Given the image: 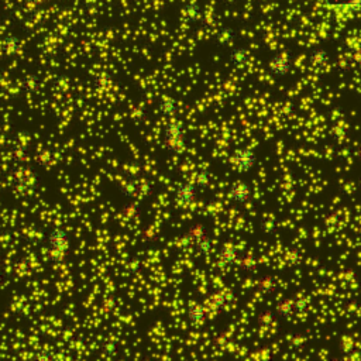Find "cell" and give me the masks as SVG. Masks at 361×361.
Instances as JSON below:
<instances>
[{
    "mask_svg": "<svg viewBox=\"0 0 361 361\" xmlns=\"http://www.w3.org/2000/svg\"><path fill=\"white\" fill-rule=\"evenodd\" d=\"M158 110H160V113L163 116L170 117V116H174L178 113L180 106H178V103H177L175 99L163 98L160 100V103H158Z\"/></svg>",
    "mask_w": 361,
    "mask_h": 361,
    "instance_id": "cell-18",
    "label": "cell"
},
{
    "mask_svg": "<svg viewBox=\"0 0 361 361\" xmlns=\"http://www.w3.org/2000/svg\"><path fill=\"white\" fill-rule=\"evenodd\" d=\"M21 88L27 93H35L41 88V81L35 74H27L21 81Z\"/></svg>",
    "mask_w": 361,
    "mask_h": 361,
    "instance_id": "cell-21",
    "label": "cell"
},
{
    "mask_svg": "<svg viewBox=\"0 0 361 361\" xmlns=\"http://www.w3.org/2000/svg\"><path fill=\"white\" fill-rule=\"evenodd\" d=\"M207 236H209L207 229H206L205 224H202V223L192 224L188 229V231H186V237L189 238V241H190L192 244H196V243H199L200 240H203V238H206Z\"/></svg>",
    "mask_w": 361,
    "mask_h": 361,
    "instance_id": "cell-15",
    "label": "cell"
},
{
    "mask_svg": "<svg viewBox=\"0 0 361 361\" xmlns=\"http://www.w3.org/2000/svg\"><path fill=\"white\" fill-rule=\"evenodd\" d=\"M329 59H330V55L325 48H315L309 54V64L318 69H322L328 65Z\"/></svg>",
    "mask_w": 361,
    "mask_h": 361,
    "instance_id": "cell-14",
    "label": "cell"
},
{
    "mask_svg": "<svg viewBox=\"0 0 361 361\" xmlns=\"http://www.w3.org/2000/svg\"><path fill=\"white\" fill-rule=\"evenodd\" d=\"M188 319L189 322L193 325V326H200V325H203L207 319V315H209V311H207V308L205 306H202L200 304H196V302H193V304H190L188 306Z\"/></svg>",
    "mask_w": 361,
    "mask_h": 361,
    "instance_id": "cell-9",
    "label": "cell"
},
{
    "mask_svg": "<svg viewBox=\"0 0 361 361\" xmlns=\"http://www.w3.org/2000/svg\"><path fill=\"white\" fill-rule=\"evenodd\" d=\"M119 189L126 199H134L139 196V182L133 180H126L120 182Z\"/></svg>",
    "mask_w": 361,
    "mask_h": 361,
    "instance_id": "cell-19",
    "label": "cell"
},
{
    "mask_svg": "<svg viewBox=\"0 0 361 361\" xmlns=\"http://www.w3.org/2000/svg\"><path fill=\"white\" fill-rule=\"evenodd\" d=\"M226 302H227V301H226V295H224L223 292H220V291L213 292V294L210 295V298H209V302H207V305H209L207 311H209V313L214 312V315H217L220 311L224 309Z\"/></svg>",
    "mask_w": 361,
    "mask_h": 361,
    "instance_id": "cell-16",
    "label": "cell"
},
{
    "mask_svg": "<svg viewBox=\"0 0 361 361\" xmlns=\"http://www.w3.org/2000/svg\"><path fill=\"white\" fill-rule=\"evenodd\" d=\"M250 59V51L246 47H237L233 48L229 52V62L230 65L234 68H243L248 64Z\"/></svg>",
    "mask_w": 361,
    "mask_h": 361,
    "instance_id": "cell-11",
    "label": "cell"
},
{
    "mask_svg": "<svg viewBox=\"0 0 361 361\" xmlns=\"http://www.w3.org/2000/svg\"><path fill=\"white\" fill-rule=\"evenodd\" d=\"M197 195H199V188L193 182H182L180 183L175 192H174V196L175 200L180 203V205H190L196 200Z\"/></svg>",
    "mask_w": 361,
    "mask_h": 361,
    "instance_id": "cell-4",
    "label": "cell"
},
{
    "mask_svg": "<svg viewBox=\"0 0 361 361\" xmlns=\"http://www.w3.org/2000/svg\"><path fill=\"white\" fill-rule=\"evenodd\" d=\"M153 193V185L148 180L139 182V195L140 196H151Z\"/></svg>",
    "mask_w": 361,
    "mask_h": 361,
    "instance_id": "cell-29",
    "label": "cell"
},
{
    "mask_svg": "<svg viewBox=\"0 0 361 361\" xmlns=\"http://www.w3.org/2000/svg\"><path fill=\"white\" fill-rule=\"evenodd\" d=\"M258 289L263 292L264 295L271 294V292H274L277 289V281L271 275H263L260 278V281H258Z\"/></svg>",
    "mask_w": 361,
    "mask_h": 361,
    "instance_id": "cell-22",
    "label": "cell"
},
{
    "mask_svg": "<svg viewBox=\"0 0 361 361\" xmlns=\"http://www.w3.org/2000/svg\"><path fill=\"white\" fill-rule=\"evenodd\" d=\"M238 267L243 268L244 271H248V272H254L255 268H257V260L251 253H246V254L240 255Z\"/></svg>",
    "mask_w": 361,
    "mask_h": 361,
    "instance_id": "cell-23",
    "label": "cell"
},
{
    "mask_svg": "<svg viewBox=\"0 0 361 361\" xmlns=\"http://www.w3.org/2000/svg\"><path fill=\"white\" fill-rule=\"evenodd\" d=\"M212 180V173L207 171V170H200L199 173H196L195 178H193V183L196 185L197 188H205L209 185V182Z\"/></svg>",
    "mask_w": 361,
    "mask_h": 361,
    "instance_id": "cell-25",
    "label": "cell"
},
{
    "mask_svg": "<svg viewBox=\"0 0 361 361\" xmlns=\"http://www.w3.org/2000/svg\"><path fill=\"white\" fill-rule=\"evenodd\" d=\"M229 196L238 205H246L251 197V189L244 182H234L229 189Z\"/></svg>",
    "mask_w": 361,
    "mask_h": 361,
    "instance_id": "cell-7",
    "label": "cell"
},
{
    "mask_svg": "<svg viewBox=\"0 0 361 361\" xmlns=\"http://www.w3.org/2000/svg\"><path fill=\"white\" fill-rule=\"evenodd\" d=\"M185 136H186V130L182 122H170L164 127V133H163V147L170 153V154H180L185 146Z\"/></svg>",
    "mask_w": 361,
    "mask_h": 361,
    "instance_id": "cell-1",
    "label": "cell"
},
{
    "mask_svg": "<svg viewBox=\"0 0 361 361\" xmlns=\"http://www.w3.org/2000/svg\"><path fill=\"white\" fill-rule=\"evenodd\" d=\"M352 61L356 66H361V47L360 48L353 49V57H352Z\"/></svg>",
    "mask_w": 361,
    "mask_h": 361,
    "instance_id": "cell-30",
    "label": "cell"
},
{
    "mask_svg": "<svg viewBox=\"0 0 361 361\" xmlns=\"http://www.w3.org/2000/svg\"><path fill=\"white\" fill-rule=\"evenodd\" d=\"M193 246H195L196 254L202 255V257H206V255L210 254V253H212V248H213V246H212V238L209 237V236L203 238V240H200L196 244H193Z\"/></svg>",
    "mask_w": 361,
    "mask_h": 361,
    "instance_id": "cell-24",
    "label": "cell"
},
{
    "mask_svg": "<svg viewBox=\"0 0 361 361\" xmlns=\"http://www.w3.org/2000/svg\"><path fill=\"white\" fill-rule=\"evenodd\" d=\"M268 68H270V72L274 76L282 78V76H287L291 72L292 62H291V59L287 54H275L270 59Z\"/></svg>",
    "mask_w": 361,
    "mask_h": 361,
    "instance_id": "cell-6",
    "label": "cell"
},
{
    "mask_svg": "<svg viewBox=\"0 0 361 361\" xmlns=\"http://www.w3.org/2000/svg\"><path fill=\"white\" fill-rule=\"evenodd\" d=\"M360 320H361V312H360Z\"/></svg>",
    "mask_w": 361,
    "mask_h": 361,
    "instance_id": "cell-31",
    "label": "cell"
},
{
    "mask_svg": "<svg viewBox=\"0 0 361 361\" xmlns=\"http://www.w3.org/2000/svg\"><path fill=\"white\" fill-rule=\"evenodd\" d=\"M236 31L229 27V25H224L222 27L217 34H216V42L219 44V45H222V47H226V45H229L231 42L234 41V38H236Z\"/></svg>",
    "mask_w": 361,
    "mask_h": 361,
    "instance_id": "cell-20",
    "label": "cell"
},
{
    "mask_svg": "<svg viewBox=\"0 0 361 361\" xmlns=\"http://www.w3.org/2000/svg\"><path fill=\"white\" fill-rule=\"evenodd\" d=\"M272 322H274V313L271 312V311H263L258 315V323L261 326H264V328L270 326Z\"/></svg>",
    "mask_w": 361,
    "mask_h": 361,
    "instance_id": "cell-28",
    "label": "cell"
},
{
    "mask_svg": "<svg viewBox=\"0 0 361 361\" xmlns=\"http://www.w3.org/2000/svg\"><path fill=\"white\" fill-rule=\"evenodd\" d=\"M219 260L223 265L226 267H233V265H237L238 260H240V254L237 253V250L231 246H224L220 248L219 251Z\"/></svg>",
    "mask_w": 361,
    "mask_h": 361,
    "instance_id": "cell-12",
    "label": "cell"
},
{
    "mask_svg": "<svg viewBox=\"0 0 361 361\" xmlns=\"http://www.w3.org/2000/svg\"><path fill=\"white\" fill-rule=\"evenodd\" d=\"M182 16L188 23H197L202 20V10L196 1H189L182 8Z\"/></svg>",
    "mask_w": 361,
    "mask_h": 361,
    "instance_id": "cell-13",
    "label": "cell"
},
{
    "mask_svg": "<svg viewBox=\"0 0 361 361\" xmlns=\"http://www.w3.org/2000/svg\"><path fill=\"white\" fill-rule=\"evenodd\" d=\"M231 161L241 173H250L257 164V154L250 148H238Z\"/></svg>",
    "mask_w": 361,
    "mask_h": 361,
    "instance_id": "cell-3",
    "label": "cell"
},
{
    "mask_svg": "<svg viewBox=\"0 0 361 361\" xmlns=\"http://www.w3.org/2000/svg\"><path fill=\"white\" fill-rule=\"evenodd\" d=\"M296 312H299V311H298V301H295V299L285 298L275 305V313L284 319H289Z\"/></svg>",
    "mask_w": 361,
    "mask_h": 361,
    "instance_id": "cell-10",
    "label": "cell"
},
{
    "mask_svg": "<svg viewBox=\"0 0 361 361\" xmlns=\"http://www.w3.org/2000/svg\"><path fill=\"white\" fill-rule=\"evenodd\" d=\"M11 183L16 192L21 195H30L38 188V177L30 167L17 164L11 173Z\"/></svg>",
    "mask_w": 361,
    "mask_h": 361,
    "instance_id": "cell-2",
    "label": "cell"
},
{
    "mask_svg": "<svg viewBox=\"0 0 361 361\" xmlns=\"http://www.w3.org/2000/svg\"><path fill=\"white\" fill-rule=\"evenodd\" d=\"M123 213L126 214V217L129 219H136L139 217V214L141 213V206L139 202H132V203H127L124 206Z\"/></svg>",
    "mask_w": 361,
    "mask_h": 361,
    "instance_id": "cell-27",
    "label": "cell"
},
{
    "mask_svg": "<svg viewBox=\"0 0 361 361\" xmlns=\"http://www.w3.org/2000/svg\"><path fill=\"white\" fill-rule=\"evenodd\" d=\"M47 243L51 250H59L64 251L69 248V234L65 229L62 227H55L48 233L47 236Z\"/></svg>",
    "mask_w": 361,
    "mask_h": 361,
    "instance_id": "cell-5",
    "label": "cell"
},
{
    "mask_svg": "<svg viewBox=\"0 0 361 361\" xmlns=\"http://www.w3.org/2000/svg\"><path fill=\"white\" fill-rule=\"evenodd\" d=\"M326 7L337 11H361V0H322Z\"/></svg>",
    "mask_w": 361,
    "mask_h": 361,
    "instance_id": "cell-8",
    "label": "cell"
},
{
    "mask_svg": "<svg viewBox=\"0 0 361 361\" xmlns=\"http://www.w3.org/2000/svg\"><path fill=\"white\" fill-rule=\"evenodd\" d=\"M27 158H28V153H27L25 147H21V146L14 147L13 153H11V160H13L14 164H23Z\"/></svg>",
    "mask_w": 361,
    "mask_h": 361,
    "instance_id": "cell-26",
    "label": "cell"
},
{
    "mask_svg": "<svg viewBox=\"0 0 361 361\" xmlns=\"http://www.w3.org/2000/svg\"><path fill=\"white\" fill-rule=\"evenodd\" d=\"M3 52L6 55H16L21 51V41L17 35H7L1 44Z\"/></svg>",
    "mask_w": 361,
    "mask_h": 361,
    "instance_id": "cell-17",
    "label": "cell"
}]
</instances>
